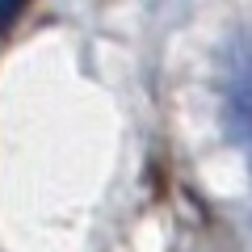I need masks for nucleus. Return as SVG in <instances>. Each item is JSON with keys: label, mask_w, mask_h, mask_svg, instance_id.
I'll return each instance as SVG.
<instances>
[{"label": "nucleus", "mask_w": 252, "mask_h": 252, "mask_svg": "<svg viewBox=\"0 0 252 252\" xmlns=\"http://www.w3.org/2000/svg\"><path fill=\"white\" fill-rule=\"evenodd\" d=\"M227 122L252 177V38H240L227 59Z\"/></svg>", "instance_id": "1"}, {"label": "nucleus", "mask_w": 252, "mask_h": 252, "mask_svg": "<svg viewBox=\"0 0 252 252\" xmlns=\"http://www.w3.org/2000/svg\"><path fill=\"white\" fill-rule=\"evenodd\" d=\"M26 4H30V0H0V34H4V30L17 21V13L26 9Z\"/></svg>", "instance_id": "2"}]
</instances>
